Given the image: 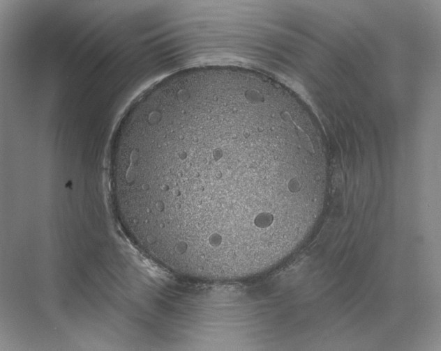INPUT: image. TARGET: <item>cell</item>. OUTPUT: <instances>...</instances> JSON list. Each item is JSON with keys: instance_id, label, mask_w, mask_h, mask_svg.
<instances>
[{"instance_id": "obj_1", "label": "cell", "mask_w": 441, "mask_h": 351, "mask_svg": "<svg viewBox=\"0 0 441 351\" xmlns=\"http://www.w3.org/2000/svg\"><path fill=\"white\" fill-rule=\"evenodd\" d=\"M125 232L174 270L233 271L285 246L326 194L319 134L274 83L233 71L167 81L125 114L112 149Z\"/></svg>"}]
</instances>
